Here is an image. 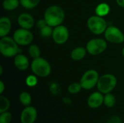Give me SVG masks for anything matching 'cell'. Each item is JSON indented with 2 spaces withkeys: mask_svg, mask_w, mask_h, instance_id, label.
I'll use <instances>...</instances> for the list:
<instances>
[{
  "mask_svg": "<svg viewBox=\"0 0 124 123\" xmlns=\"http://www.w3.org/2000/svg\"><path fill=\"white\" fill-rule=\"evenodd\" d=\"M12 120V115L11 112L6 111L0 113V123H10Z\"/></svg>",
  "mask_w": 124,
  "mask_h": 123,
  "instance_id": "cell-26",
  "label": "cell"
},
{
  "mask_svg": "<svg viewBox=\"0 0 124 123\" xmlns=\"http://www.w3.org/2000/svg\"><path fill=\"white\" fill-rule=\"evenodd\" d=\"M2 72H3V67H2V65H0V75H2Z\"/></svg>",
  "mask_w": 124,
  "mask_h": 123,
  "instance_id": "cell-34",
  "label": "cell"
},
{
  "mask_svg": "<svg viewBox=\"0 0 124 123\" xmlns=\"http://www.w3.org/2000/svg\"><path fill=\"white\" fill-rule=\"evenodd\" d=\"M41 0H20V4L27 9H31L39 5Z\"/></svg>",
  "mask_w": 124,
  "mask_h": 123,
  "instance_id": "cell-21",
  "label": "cell"
},
{
  "mask_svg": "<svg viewBox=\"0 0 124 123\" xmlns=\"http://www.w3.org/2000/svg\"><path fill=\"white\" fill-rule=\"evenodd\" d=\"M100 78L99 73L95 70H89L86 71L81 78L80 83L83 89L91 90L97 86Z\"/></svg>",
  "mask_w": 124,
  "mask_h": 123,
  "instance_id": "cell-6",
  "label": "cell"
},
{
  "mask_svg": "<svg viewBox=\"0 0 124 123\" xmlns=\"http://www.w3.org/2000/svg\"><path fill=\"white\" fill-rule=\"evenodd\" d=\"M116 104V96L111 94H106L104 96V103L103 104L108 108H113Z\"/></svg>",
  "mask_w": 124,
  "mask_h": 123,
  "instance_id": "cell-19",
  "label": "cell"
},
{
  "mask_svg": "<svg viewBox=\"0 0 124 123\" xmlns=\"http://www.w3.org/2000/svg\"><path fill=\"white\" fill-rule=\"evenodd\" d=\"M69 30L65 25H60L58 26L54 27L52 33V38L53 41L59 45L64 44L66 43L69 38Z\"/></svg>",
  "mask_w": 124,
  "mask_h": 123,
  "instance_id": "cell-10",
  "label": "cell"
},
{
  "mask_svg": "<svg viewBox=\"0 0 124 123\" xmlns=\"http://www.w3.org/2000/svg\"><path fill=\"white\" fill-rule=\"evenodd\" d=\"M82 87L80 83H73L68 87V91L71 94H76L79 93Z\"/></svg>",
  "mask_w": 124,
  "mask_h": 123,
  "instance_id": "cell-24",
  "label": "cell"
},
{
  "mask_svg": "<svg viewBox=\"0 0 124 123\" xmlns=\"http://www.w3.org/2000/svg\"><path fill=\"white\" fill-rule=\"evenodd\" d=\"M107 123H122V120H121V118L119 116L114 115V116H112L108 120Z\"/></svg>",
  "mask_w": 124,
  "mask_h": 123,
  "instance_id": "cell-29",
  "label": "cell"
},
{
  "mask_svg": "<svg viewBox=\"0 0 124 123\" xmlns=\"http://www.w3.org/2000/svg\"><path fill=\"white\" fill-rule=\"evenodd\" d=\"M87 27L89 30L95 35H101L105 33L108 26L106 20L98 15L91 16L87 20Z\"/></svg>",
  "mask_w": 124,
  "mask_h": 123,
  "instance_id": "cell-5",
  "label": "cell"
},
{
  "mask_svg": "<svg viewBox=\"0 0 124 123\" xmlns=\"http://www.w3.org/2000/svg\"><path fill=\"white\" fill-rule=\"evenodd\" d=\"M12 28V22L7 17H1L0 19V36H7Z\"/></svg>",
  "mask_w": 124,
  "mask_h": 123,
  "instance_id": "cell-15",
  "label": "cell"
},
{
  "mask_svg": "<svg viewBox=\"0 0 124 123\" xmlns=\"http://www.w3.org/2000/svg\"><path fill=\"white\" fill-rule=\"evenodd\" d=\"M31 69L35 75L40 78H46L52 72V67L49 62L41 57L33 59L31 64Z\"/></svg>",
  "mask_w": 124,
  "mask_h": 123,
  "instance_id": "cell-2",
  "label": "cell"
},
{
  "mask_svg": "<svg viewBox=\"0 0 124 123\" xmlns=\"http://www.w3.org/2000/svg\"><path fill=\"white\" fill-rule=\"evenodd\" d=\"M62 101H63L64 104H68V105L71 104V99H70V98H68V97H65V98H63V99H62Z\"/></svg>",
  "mask_w": 124,
  "mask_h": 123,
  "instance_id": "cell-32",
  "label": "cell"
},
{
  "mask_svg": "<svg viewBox=\"0 0 124 123\" xmlns=\"http://www.w3.org/2000/svg\"><path fill=\"white\" fill-rule=\"evenodd\" d=\"M49 91L53 95H57L60 92V87L57 83L52 82L49 85Z\"/></svg>",
  "mask_w": 124,
  "mask_h": 123,
  "instance_id": "cell-28",
  "label": "cell"
},
{
  "mask_svg": "<svg viewBox=\"0 0 124 123\" xmlns=\"http://www.w3.org/2000/svg\"><path fill=\"white\" fill-rule=\"evenodd\" d=\"M0 52L5 57H15L19 53L18 44L15 42L13 38L4 36L0 40Z\"/></svg>",
  "mask_w": 124,
  "mask_h": 123,
  "instance_id": "cell-3",
  "label": "cell"
},
{
  "mask_svg": "<svg viewBox=\"0 0 124 123\" xmlns=\"http://www.w3.org/2000/svg\"><path fill=\"white\" fill-rule=\"evenodd\" d=\"M38 112L33 106L25 107L21 112L20 120L21 123H35L37 119Z\"/></svg>",
  "mask_w": 124,
  "mask_h": 123,
  "instance_id": "cell-11",
  "label": "cell"
},
{
  "mask_svg": "<svg viewBox=\"0 0 124 123\" xmlns=\"http://www.w3.org/2000/svg\"><path fill=\"white\" fill-rule=\"evenodd\" d=\"M46 25H47V23H46V20H45L44 19L39 20L36 22V26H37L38 28H39V30L41 29L42 28L45 27Z\"/></svg>",
  "mask_w": 124,
  "mask_h": 123,
  "instance_id": "cell-30",
  "label": "cell"
},
{
  "mask_svg": "<svg viewBox=\"0 0 124 123\" xmlns=\"http://www.w3.org/2000/svg\"><path fill=\"white\" fill-rule=\"evenodd\" d=\"M52 33H53L52 27L49 25H47L45 27L42 28L41 29H40V34L44 38H49V37L52 36Z\"/></svg>",
  "mask_w": 124,
  "mask_h": 123,
  "instance_id": "cell-25",
  "label": "cell"
},
{
  "mask_svg": "<svg viewBox=\"0 0 124 123\" xmlns=\"http://www.w3.org/2000/svg\"><path fill=\"white\" fill-rule=\"evenodd\" d=\"M9 107H10L9 100L7 97L1 95L0 96V113L8 111Z\"/></svg>",
  "mask_w": 124,
  "mask_h": 123,
  "instance_id": "cell-22",
  "label": "cell"
},
{
  "mask_svg": "<svg viewBox=\"0 0 124 123\" xmlns=\"http://www.w3.org/2000/svg\"><path fill=\"white\" fill-rule=\"evenodd\" d=\"M65 16V12L62 7L57 5H52L45 10L44 19L47 25L54 28L62 25L64 22Z\"/></svg>",
  "mask_w": 124,
  "mask_h": 123,
  "instance_id": "cell-1",
  "label": "cell"
},
{
  "mask_svg": "<svg viewBox=\"0 0 124 123\" xmlns=\"http://www.w3.org/2000/svg\"><path fill=\"white\" fill-rule=\"evenodd\" d=\"M106 41L113 43H122L124 42V34L116 26H109L104 33Z\"/></svg>",
  "mask_w": 124,
  "mask_h": 123,
  "instance_id": "cell-9",
  "label": "cell"
},
{
  "mask_svg": "<svg viewBox=\"0 0 124 123\" xmlns=\"http://www.w3.org/2000/svg\"><path fill=\"white\" fill-rule=\"evenodd\" d=\"M5 89V85L4 83V82L2 80L0 81V94L1 95L3 94V92L4 91Z\"/></svg>",
  "mask_w": 124,
  "mask_h": 123,
  "instance_id": "cell-31",
  "label": "cell"
},
{
  "mask_svg": "<svg viewBox=\"0 0 124 123\" xmlns=\"http://www.w3.org/2000/svg\"><path fill=\"white\" fill-rule=\"evenodd\" d=\"M108 44L105 40L100 38H95L89 40L86 46L87 52L93 56L102 54L107 49Z\"/></svg>",
  "mask_w": 124,
  "mask_h": 123,
  "instance_id": "cell-7",
  "label": "cell"
},
{
  "mask_svg": "<svg viewBox=\"0 0 124 123\" xmlns=\"http://www.w3.org/2000/svg\"><path fill=\"white\" fill-rule=\"evenodd\" d=\"M19 101L22 105L24 107L30 106L32 102V97L28 92L23 91L19 95Z\"/></svg>",
  "mask_w": 124,
  "mask_h": 123,
  "instance_id": "cell-20",
  "label": "cell"
},
{
  "mask_svg": "<svg viewBox=\"0 0 124 123\" xmlns=\"http://www.w3.org/2000/svg\"><path fill=\"white\" fill-rule=\"evenodd\" d=\"M20 4V0H4L2 7L7 11H12L17 9Z\"/></svg>",
  "mask_w": 124,
  "mask_h": 123,
  "instance_id": "cell-18",
  "label": "cell"
},
{
  "mask_svg": "<svg viewBox=\"0 0 124 123\" xmlns=\"http://www.w3.org/2000/svg\"><path fill=\"white\" fill-rule=\"evenodd\" d=\"M25 83L28 87H34L38 83V79L36 75H30L25 79Z\"/></svg>",
  "mask_w": 124,
  "mask_h": 123,
  "instance_id": "cell-27",
  "label": "cell"
},
{
  "mask_svg": "<svg viewBox=\"0 0 124 123\" xmlns=\"http://www.w3.org/2000/svg\"><path fill=\"white\" fill-rule=\"evenodd\" d=\"M87 53V50L86 48L82 46H78L72 50L70 53L71 59L74 61H80L83 59Z\"/></svg>",
  "mask_w": 124,
  "mask_h": 123,
  "instance_id": "cell-16",
  "label": "cell"
},
{
  "mask_svg": "<svg viewBox=\"0 0 124 123\" xmlns=\"http://www.w3.org/2000/svg\"><path fill=\"white\" fill-rule=\"evenodd\" d=\"M28 53L33 59H36V58L40 57L41 50L37 45L32 44L28 48Z\"/></svg>",
  "mask_w": 124,
  "mask_h": 123,
  "instance_id": "cell-23",
  "label": "cell"
},
{
  "mask_svg": "<svg viewBox=\"0 0 124 123\" xmlns=\"http://www.w3.org/2000/svg\"><path fill=\"white\" fill-rule=\"evenodd\" d=\"M116 1L119 7L124 8V0H116Z\"/></svg>",
  "mask_w": 124,
  "mask_h": 123,
  "instance_id": "cell-33",
  "label": "cell"
},
{
  "mask_svg": "<svg viewBox=\"0 0 124 123\" xmlns=\"http://www.w3.org/2000/svg\"><path fill=\"white\" fill-rule=\"evenodd\" d=\"M110 7L107 3H100L95 8V14L100 17H105L110 13Z\"/></svg>",
  "mask_w": 124,
  "mask_h": 123,
  "instance_id": "cell-17",
  "label": "cell"
},
{
  "mask_svg": "<svg viewBox=\"0 0 124 123\" xmlns=\"http://www.w3.org/2000/svg\"><path fill=\"white\" fill-rule=\"evenodd\" d=\"M117 86V78L113 74H105L100 76L97 88L103 94L111 93Z\"/></svg>",
  "mask_w": 124,
  "mask_h": 123,
  "instance_id": "cell-4",
  "label": "cell"
},
{
  "mask_svg": "<svg viewBox=\"0 0 124 123\" xmlns=\"http://www.w3.org/2000/svg\"><path fill=\"white\" fill-rule=\"evenodd\" d=\"M104 103V94L101 92L95 91L89 95L87 99V104L91 109H97Z\"/></svg>",
  "mask_w": 124,
  "mask_h": 123,
  "instance_id": "cell-12",
  "label": "cell"
},
{
  "mask_svg": "<svg viewBox=\"0 0 124 123\" xmlns=\"http://www.w3.org/2000/svg\"><path fill=\"white\" fill-rule=\"evenodd\" d=\"M122 55H123V57H124V47L123 48V49H122Z\"/></svg>",
  "mask_w": 124,
  "mask_h": 123,
  "instance_id": "cell-35",
  "label": "cell"
},
{
  "mask_svg": "<svg viewBox=\"0 0 124 123\" xmlns=\"http://www.w3.org/2000/svg\"><path fill=\"white\" fill-rule=\"evenodd\" d=\"M17 23L20 27L25 29H31L35 25V20L32 15L28 13H22L17 17Z\"/></svg>",
  "mask_w": 124,
  "mask_h": 123,
  "instance_id": "cell-13",
  "label": "cell"
},
{
  "mask_svg": "<svg viewBox=\"0 0 124 123\" xmlns=\"http://www.w3.org/2000/svg\"><path fill=\"white\" fill-rule=\"evenodd\" d=\"M13 39L20 46H27L31 43L33 40V36L32 33L25 28L17 29L13 33Z\"/></svg>",
  "mask_w": 124,
  "mask_h": 123,
  "instance_id": "cell-8",
  "label": "cell"
},
{
  "mask_svg": "<svg viewBox=\"0 0 124 123\" xmlns=\"http://www.w3.org/2000/svg\"><path fill=\"white\" fill-rule=\"evenodd\" d=\"M14 64H15V67L20 71L26 70L30 65L29 59L25 55L23 54H17L15 57Z\"/></svg>",
  "mask_w": 124,
  "mask_h": 123,
  "instance_id": "cell-14",
  "label": "cell"
}]
</instances>
